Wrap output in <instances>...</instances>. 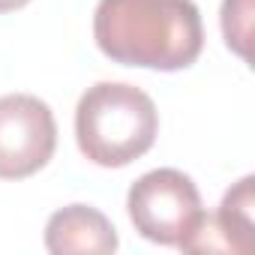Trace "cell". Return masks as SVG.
Here are the masks:
<instances>
[{
	"mask_svg": "<svg viewBox=\"0 0 255 255\" xmlns=\"http://www.w3.org/2000/svg\"><path fill=\"white\" fill-rule=\"evenodd\" d=\"M93 39L114 63L177 72L198 60L204 27L192 0H99Z\"/></svg>",
	"mask_w": 255,
	"mask_h": 255,
	"instance_id": "6da1fadb",
	"label": "cell"
},
{
	"mask_svg": "<svg viewBox=\"0 0 255 255\" xmlns=\"http://www.w3.org/2000/svg\"><path fill=\"white\" fill-rule=\"evenodd\" d=\"M159 132L153 99L123 81H99L87 87L75 108V141L87 162L123 168L144 156Z\"/></svg>",
	"mask_w": 255,
	"mask_h": 255,
	"instance_id": "7a4b0ae2",
	"label": "cell"
},
{
	"mask_svg": "<svg viewBox=\"0 0 255 255\" xmlns=\"http://www.w3.org/2000/svg\"><path fill=\"white\" fill-rule=\"evenodd\" d=\"M135 231L162 246H177L204 216L198 186L177 168H153L141 174L126 195Z\"/></svg>",
	"mask_w": 255,
	"mask_h": 255,
	"instance_id": "3957f363",
	"label": "cell"
},
{
	"mask_svg": "<svg viewBox=\"0 0 255 255\" xmlns=\"http://www.w3.org/2000/svg\"><path fill=\"white\" fill-rule=\"evenodd\" d=\"M57 123L48 102L30 93L0 96V180H24L48 165Z\"/></svg>",
	"mask_w": 255,
	"mask_h": 255,
	"instance_id": "277c9868",
	"label": "cell"
},
{
	"mask_svg": "<svg viewBox=\"0 0 255 255\" xmlns=\"http://www.w3.org/2000/svg\"><path fill=\"white\" fill-rule=\"evenodd\" d=\"M45 249L54 255L69 252H114L117 231L108 216L90 204H69L51 213L45 225Z\"/></svg>",
	"mask_w": 255,
	"mask_h": 255,
	"instance_id": "5b68a950",
	"label": "cell"
},
{
	"mask_svg": "<svg viewBox=\"0 0 255 255\" xmlns=\"http://www.w3.org/2000/svg\"><path fill=\"white\" fill-rule=\"evenodd\" d=\"M255 177L246 174L243 180H237L225 195H222V204L219 210L213 213L216 222L222 225V231L228 234V240L234 243V252L240 255H249L255 249Z\"/></svg>",
	"mask_w": 255,
	"mask_h": 255,
	"instance_id": "8992f818",
	"label": "cell"
},
{
	"mask_svg": "<svg viewBox=\"0 0 255 255\" xmlns=\"http://www.w3.org/2000/svg\"><path fill=\"white\" fill-rule=\"evenodd\" d=\"M222 36L225 45L249 60V42H252V0H222Z\"/></svg>",
	"mask_w": 255,
	"mask_h": 255,
	"instance_id": "52a82bcc",
	"label": "cell"
},
{
	"mask_svg": "<svg viewBox=\"0 0 255 255\" xmlns=\"http://www.w3.org/2000/svg\"><path fill=\"white\" fill-rule=\"evenodd\" d=\"M30 0H0V12H15L21 6H27Z\"/></svg>",
	"mask_w": 255,
	"mask_h": 255,
	"instance_id": "ba28073f",
	"label": "cell"
}]
</instances>
